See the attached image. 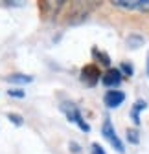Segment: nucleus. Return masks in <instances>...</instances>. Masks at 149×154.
<instances>
[{
    "instance_id": "nucleus-16",
    "label": "nucleus",
    "mask_w": 149,
    "mask_h": 154,
    "mask_svg": "<svg viewBox=\"0 0 149 154\" xmlns=\"http://www.w3.org/2000/svg\"><path fill=\"white\" fill-rule=\"evenodd\" d=\"M70 149H72L74 152H81V149H79V147H78L76 143H72V145H70Z\"/></svg>"
},
{
    "instance_id": "nucleus-17",
    "label": "nucleus",
    "mask_w": 149,
    "mask_h": 154,
    "mask_svg": "<svg viewBox=\"0 0 149 154\" xmlns=\"http://www.w3.org/2000/svg\"><path fill=\"white\" fill-rule=\"evenodd\" d=\"M147 75H149V53H147Z\"/></svg>"
},
{
    "instance_id": "nucleus-1",
    "label": "nucleus",
    "mask_w": 149,
    "mask_h": 154,
    "mask_svg": "<svg viewBox=\"0 0 149 154\" xmlns=\"http://www.w3.org/2000/svg\"><path fill=\"white\" fill-rule=\"evenodd\" d=\"M61 110H63V114H65V118H66L70 123H76L83 132H88V130H90L88 123L83 119V116H81L79 106L74 103V101H65V103H61Z\"/></svg>"
},
{
    "instance_id": "nucleus-7",
    "label": "nucleus",
    "mask_w": 149,
    "mask_h": 154,
    "mask_svg": "<svg viewBox=\"0 0 149 154\" xmlns=\"http://www.w3.org/2000/svg\"><path fill=\"white\" fill-rule=\"evenodd\" d=\"M147 106V103L144 101V99H140V101H136L135 105H133V108H131V119H133V123L135 125H140V114H142V110Z\"/></svg>"
},
{
    "instance_id": "nucleus-8",
    "label": "nucleus",
    "mask_w": 149,
    "mask_h": 154,
    "mask_svg": "<svg viewBox=\"0 0 149 154\" xmlns=\"http://www.w3.org/2000/svg\"><path fill=\"white\" fill-rule=\"evenodd\" d=\"M92 57L100 63V66H110V57L105 51H101L98 48H92Z\"/></svg>"
},
{
    "instance_id": "nucleus-12",
    "label": "nucleus",
    "mask_w": 149,
    "mask_h": 154,
    "mask_svg": "<svg viewBox=\"0 0 149 154\" xmlns=\"http://www.w3.org/2000/svg\"><path fill=\"white\" fill-rule=\"evenodd\" d=\"M120 66H122V68H120L122 75H127V77L133 75V64H131V63H122Z\"/></svg>"
},
{
    "instance_id": "nucleus-4",
    "label": "nucleus",
    "mask_w": 149,
    "mask_h": 154,
    "mask_svg": "<svg viewBox=\"0 0 149 154\" xmlns=\"http://www.w3.org/2000/svg\"><path fill=\"white\" fill-rule=\"evenodd\" d=\"M101 79V72L98 64H85L81 70V81L87 86H94L98 81Z\"/></svg>"
},
{
    "instance_id": "nucleus-9",
    "label": "nucleus",
    "mask_w": 149,
    "mask_h": 154,
    "mask_svg": "<svg viewBox=\"0 0 149 154\" xmlns=\"http://www.w3.org/2000/svg\"><path fill=\"white\" fill-rule=\"evenodd\" d=\"M9 83H31V75H24V73H11L8 75Z\"/></svg>"
},
{
    "instance_id": "nucleus-10",
    "label": "nucleus",
    "mask_w": 149,
    "mask_h": 154,
    "mask_svg": "<svg viewBox=\"0 0 149 154\" xmlns=\"http://www.w3.org/2000/svg\"><path fill=\"white\" fill-rule=\"evenodd\" d=\"M144 44V38L140 37V35H129L127 37V46L129 48H138V46H142Z\"/></svg>"
},
{
    "instance_id": "nucleus-11",
    "label": "nucleus",
    "mask_w": 149,
    "mask_h": 154,
    "mask_svg": "<svg viewBox=\"0 0 149 154\" xmlns=\"http://www.w3.org/2000/svg\"><path fill=\"white\" fill-rule=\"evenodd\" d=\"M127 141L133 143V145H136L140 141V132H138V128H127Z\"/></svg>"
},
{
    "instance_id": "nucleus-14",
    "label": "nucleus",
    "mask_w": 149,
    "mask_h": 154,
    "mask_svg": "<svg viewBox=\"0 0 149 154\" xmlns=\"http://www.w3.org/2000/svg\"><path fill=\"white\" fill-rule=\"evenodd\" d=\"M8 118H9L15 125H22V118H21V116H17V114H9Z\"/></svg>"
},
{
    "instance_id": "nucleus-13",
    "label": "nucleus",
    "mask_w": 149,
    "mask_h": 154,
    "mask_svg": "<svg viewBox=\"0 0 149 154\" xmlns=\"http://www.w3.org/2000/svg\"><path fill=\"white\" fill-rule=\"evenodd\" d=\"M92 154H105V149L100 143H92Z\"/></svg>"
},
{
    "instance_id": "nucleus-15",
    "label": "nucleus",
    "mask_w": 149,
    "mask_h": 154,
    "mask_svg": "<svg viewBox=\"0 0 149 154\" xmlns=\"http://www.w3.org/2000/svg\"><path fill=\"white\" fill-rule=\"evenodd\" d=\"M9 95L11 97H24V92L22 90H9Z\"/></svg>"
},
{
    "instance_id": "nucleus-3",
    "label": "nucleus",
    "mask_w": 149,
    "mask_h": 154,
    "mask_svg": "<svg viewBox=\"0 0 149 154\" xmlns=\"http://www.w3.org/2000/svg\"><path fill=\"white\" fill-rule=\"evenodd\" d=\"M113 6L127 11H149V0H113Z\"/></svg>"
},
{
    "instance_id": "nucleus-5",
    "label": "nucleus",
    "mask_w": 149,
    "mask_h": 154,
    "mask_svg": "<svg viewBox=\"0 0 149 154\" xmlns=\"http://www.w3.org/2000/svg\"><path fill=\"white\" fill-rule=\"evenodd\" d=\"M122 81H123V75H122V72H120L118 68H109V70L101 75V83H103L105 86H109V88L118 86Z\"/></svg>"
},
{
    "instance_id": "nucleus-6",
    "label": "nucleus",
    "mask_w": 149,
    "mask_h": 154,
    "mask_svg": "<svg viewBox=\"0 0 149 154\" xmlns=\"http://www.w3.org/2000/svg\"><path fill=\"white\" fill-rule=\"evenodd\" d=\"M123 101H125V94L120 92V90H109L105 94V97H103V103L109 108H118Z\"/></svg>"
},
{
    "instance_id": "nucleus-2",
    "label": "nucleus",
    "mask_w": 149,
    "mask_h": 154,
    "mask_svg": "<svg viewBox=\"0 0 149 154\" xmlns=\"http://www.w3.org/2000/svg\"><path fill=\"white\" fill-rule=\"evenodd\" d=\"M101 134H103V138L113 145V149L116 150V152H120V154H123L125 152V147H123V141L120 140V136L116 134V130H114V125H113V121H110L109 118H105V121H103V127H101Z\"/></svg>"
}]
</instances>
